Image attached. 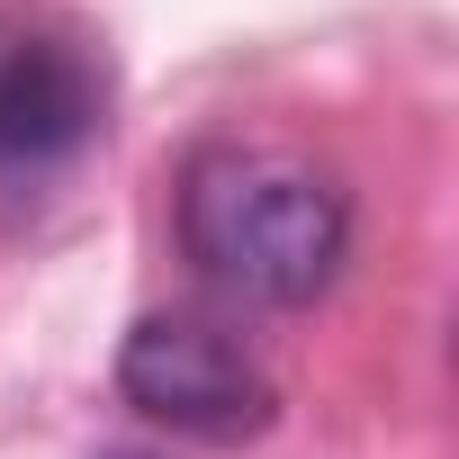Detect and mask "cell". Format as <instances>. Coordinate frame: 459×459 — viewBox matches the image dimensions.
Segmentation results:
<instances>
[{
	"label": "cell",
	"mask_w": 459,
	"mask_h": 459,
	"mask_svg": "<svg viewBox=\"0 0 459 459\" xmlns=\"http://www.w3.org/2000/svg\"><path fill=\"white\" fill-rule=\"evenodd\" d=\"M180 253L244 307H307L351 253V198L298 144L216 135L180 171Z\"/></svg>",
	"instance_id": "6da1fadb"
},
{
	"label": "cell",
	"mask_w": 459,
	"mask_h": 459,
	"mask_svg": "<svg viewBox=\"0 0 459 459\" xmlns=\"http://www.w3.org/2000/svg\"><path fill=\"white\" fill-rule=\"evenodd\" d=\"M117 396L180 432V441H262L280 423V387L271 369L244 351V333H225L216 316H144L126 342H117Z\"/></svg>",
	"instance_id": "7a4b0ae2"
},
{
	"label": "cell",
	"mask_w": 459,
	"mask_h": 459,
	"mask_svg": "<svg viewBox=\"0 0 459 459\" xmlns=\"http://www.w3.org/2000/svg\"><path fill=\"white\" fill-rule=\"evenodd\" d=\"M108 126V73L82 37H0V189L46 180Z\"/></svg>",
	"instance_id": "3957f363"
},
{
	"label": "cell",
	"mask_w": 459,
	"mask_h": 459,
	"mask_svg": "<svg viewBox=\"0 0 459 459\" xmlns=\"http://www.w3.org/2000/svg\"><path fill=\"white\" fill-rule=\"evenodd\" d=\"M100 459H153V450H100Z\"/></svg>",
	"instance_id": "277c9868"
}]
</instances>
